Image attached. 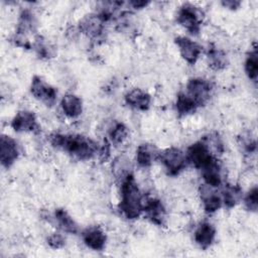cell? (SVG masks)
Returning <instances> with one entry per match:
<instances>
[{"label": "cell", "instance_id": "6da1fadb", "mask_svg": "<svg viewBox=\"0 0 258 258\" xmlns=\"http://www.w3.org/2000/svg\"><path fill=\"white\" fill-rule=\"evenodd\" d=\"M49 142L53 147L61 149L80 160L90 159L99 151L98 144L94 140L79 134L54 133L49 136Z\"/></svg>", "mask_w": 258, "mask_h": 258}, {"label": "cell", "instance_id": "7a4b0ae2", "mask_svg": "<svg viewBox=\"0 0 258 258\" xmlns=\"http://www.w3.org/2000/svg\"><path fill=\"white\" fill-rule=\"evenodd\" d=\"M119 208L123 216L129 220L137 219L143 212V197L133 174L121 181V200Z\"/></svg>", "mask_w": 258, "mask_h": 258}, {"label": "cell", "instance_id": "3957f363", "mask_svg": "<svg viewBox=\"0 0 258 258\" xmlns=\"http://www.w3.org/2000/svg\"><path fill=\"white\" fill-rule=\"evenodd\" d=\"M157 158L170 175H176L181 172L188 162L186 154L176 147L166 148L162 152H159Z\"/></svg>", "mask_w": 258, "mask_h": 258}, {"label": "cell", "instance_id": "277c9868", "mask_svg": "<svg viewBox=\"0 0 258 258\" xmlns=\"http://www.w3.org/2000/svg\"><path fill=\"white\" fill-rule=\"evenodd\" d=\"M177 23L191 34H198L201 29L202 13L191 4H183L176 14Z\"/></svg>", "mask_w": 258, "mask_h": 258}, {"label": "cell", "instance_id": "5b68a950", "mask_svg": "<svg viewBox=\"0 0 258 258\" xmlns=\"http://www.w3.org/2000/svg\"><path fill=\"white\" fill-rule=\"evenodd\" d=\"M31 95L38 100L39 102L43 103L44 105L51 107L55 104L57 98L56 90L46 83L42 78L39 76H34L31 81L30 86Z\"/></svg>", "mask_w": 258, "mask_h": 258}, {"label": "cell", "instance_id": "8992f818", "mask_svg": "<svg viewBox=\"0 0 258 258\" xmlns=\"http://www.w3.org/2000/svg\"><path fill=\"white\" fill-rule=\"evenodd\" d=\"M212 86L211 84L202 78H194L186 84V94L196 102L199 106L205 105L211 96Z\"/></svg>", "mask_w": 258, "mask_h": 258}, {"label": "cell", "instance_id": "52a82bcc", "mask_svg": "<svg viewBox=\"0 0 258 258\" xmlns=\"http://www.w3.org/2000/svg\"><path fill=\"white\" fill-rule=\"evenodd\" d=\"M185 154L187 161L190 162L198 169L203 168L214 157H216L210 152V150L207 148V146L202 140L190 145L187 148Z\"/></svg>", "mask_w": 258, "mask_h": 258}, {"label": "cell", "instance_id": "ba28073f", "mask_svg": "<svg viewBox=\"0 0 258 258\" xmlns=\"http://www.w3.org/2000/svg\"><path fill=\"white\" fill-rule=\"evenodd\" d=\"M19 156L17 142L8 135H2L0 139V161L2 166L9 168Z\"/></svg>", "mask_w": 258, "mask_h": 258}, {"label": "cell", "instance_id": "9c48e42d", "mask_svg": "<svg viewBox=\"0 0 258 258\" xmlns=\"http://www.w3.org/2000/svg\"><path fill=\"white\" fill-rule=\"evenodd\" d=\"M175 44L178 47V51L181 57L186 62L189 64L197 62L202 53V47L199 43L186 36H177L175 38Z\"/></svg>", "mask_w": 258, "mask_h": 258}, {"label": "cell", "instance_id": "30bf717a", "mask_svg": "<svg viewBox=\"0 0 258 258\" xmlns=\"http://www.w3.org/2000/svg\"><path fill=\"white\" fill-rule=\"evenodd\" d=\"M105 28V21L97 14H90L85 16L80 22V32L85 33L93 39L102 37Z\"/></svg>", "mask_w": 258, "mask_h": 258}, {"label": "cell", "instance_id": "8fae6325", "mask_svg": "<svg viewBox=\"0 0 258 258\" xmlns=\"http://www.w3.org/2000/svg\"><path fill=\"white\" fill-rule=\"evenodd\" d=\"M11 127L16 132H33L37 129L35 115L30 111H19L11 121Z\"/></svg>", "mask_w": 258, "mask_h": 258}, {"label": "cell", "instance_id": "7c38bea8", "mask_svg": "<svg viewBox=\"0 0 258 258\" xmlns=\"http://www.w3.org/2000/svg\"><path fill=\"white\" fill-rule=\"evenodd\" d=\"M205 184L218 187L222 184V168L216 157L200 169Z\"/></svg>", "mask_w": 258, "mask_h": 258}, {"label": "cell", "instance_id": "4fadbf2b", "mask_svg": "<svg viewBox=\"0 0 258 258\" xmlns=\"http://www.w3.org/2000/svg\"><path fill=\"white\" fill-rule=\"evenodd\" d=\"M82 239L87 247L95 251L104 249L107 241L106 234L98 227H89L82 233Z\"/></svg>", "mask_w": 258, "mask_h": 258}, {"label": "cell", "instance_id": "5bb4252c", "mask_svg": "<svg viewBox=\"0 0 258 258\" xmlns=\"http://www.w3.org/2000/svg\"><path fill=\"white\" fill-rule=\"evenodd\" d=\"M215 237H216V229L209 222L201 223L197 227L194 233L195 242L202 249H208L213 244Z\"/></svg>", "mask_w": 258, "mask_h": 258}, {"label": "cell", "instance_id": "9a60e30c", "mask_svg": "<svg viewBox=\"0 0 258 258\" xmlns=\"http://www.w3.org/2000/svg\"><path fill=\"white\" fill-rule=\"evenodd\" d=\"M214 188L216 187H212L205 183L201 186V200L205 211L210 214L218 211L223 205L221 196H219Z\"/></svg>", "mask_w": 258, "mask_h": 258}, {"label": "cell", "instance_id": "2e32d148", "mask_svg": "<svg viewBox=\"0 0 258 258\" xmlns=\"http://www.w3.org/2000/svg\"><path fill=\"white\" fill-rule=\"evenodd\" d=\"M125 102L133 109L145 111L149 108L151 97L148 93L141 89H132L125 95Z\"/></svg>", "mask_w": 258, "mask_h": 258}, {"label": "cell", "instance_id": "e0dca14e", "mask_svg": "<svg viewBox=\"0 0 258 258\" xmlns=\"http://www.w3.org/2000/svg\"><path fill=\"white\" fill-rule=\"evenodd\" d=\"M143 212L147 218L156 225H162L165 219V209L157 199H148L143 203Z\"/></svg>", "mask_w": 258, "mask_h": 258}, {"label": "cell", "instance_id": "ac0fdd59", "mask_svg": "<svg viewBox=\"0 0 258 258\" xmlns=\"http://www.w3.org/2000/svg\"><path fill=\"white\" fill-rule=\"evenodd\" d=\"M60 107L63 114L69 118H77L83 112V102L74 94H67L61 98Z\"/></svg>", "mask_w": 258, "mask_h": 258}, {"label": "cell", "instance_id": "d6986e66", "mask_svg": "<svg viewBox=\"0 0 258 258\" xmlns=\"http://www.w3.org/2000/svg\"><path fill=\"white\" fill-rule=\"evenodd\" d=\"M53 220L55 221L57 227L66 233L77 234L79 232V227L74 219L62 209H57L54 212Z\"/></svg>", "mask_w": 258, "mask_h": 258}, {"label": "cell", "instance_id": "ffe728a7", "mask_svg": "<svg viewBox=\"0 0 258 258\" xmlns=\"http://www.w3.org/2000/svg\"><path fill=\"white\" fill-rule=\"evenodd\" d=\"M159 152L150 144H141L136 150V162L140 167H148L158 157Z\"/></svg>", "mask_w": 258, "mask_h": 258}, {"label": "cell", "instance_id": "44dd1931", "mask_svg": "<svg viewBox=\"0 0 258 258\" xmlns=\"http://www.w3.org/2000/svg\"><path fill=\"white\" fill-rule=\"evenodd\" d=\"M35 27H36V19L33 13L27 9L23 10L19 15L17 28L15 32L27 36L28 33L33 32L35 30Z\"/></svg>", "mask_w": 258, "mask_h": 258}, {"label": "cell", "instance_id": "7402d4cb", "mask_svg": "<svg viewBox=\"0 0 258 258\" xmlns=\"http://www.w3.org/2000/svg\"><path fill=\"white\" fill-rule=\"evenodd\" d=\"M207 59L209 66L216 71L222 70L226 68V66L228 64L227 54L222 49L217 48L215 46H212L208 49Z\"/></svg>", "mask_w": 258, "mask_h": 258}, {"label": "cell", "instance_id": "603a6c76", "mask_svg": "<svg viewBox=\"0 0 258 258\" xmlns=\"http://www.w3.org/2000/svg\"><path fill=\"white\" fill-rule=\"evenodd\" d=\"M112 169L114 175L122 181L124 178H126L128 175L132 174V166L130 160L124 156V155H119L116 157L113 161L112 164Z\"/></svg>", "mask_w": 258, "mask_h": 258}, {"label": "cell", "instance_id": "cb8c5ba5", "mask_svg": "<svg viewBox=\"0 0 258 258\" xmlns=\"http://www.w3.org/2000/svg\"><path fill=\"white\" fill-rule=\"evenodd\" d=\"M175 107L179 115L185 116L194 113L197 110L198 105L186 93H180L177 95Z\"/></svg>", "mask_w": 258, "mask_h": 258}, {"label": "cell", "instance_id": "d4e9b609", "mask_svg": "<svg viewBox=\"0 0 258 258\" xmlns=\"http://www.w3.org/2000/svg\"><path fill=\"white\" fill-rule=\"evenodd\" d=\"M221 198H222V203L226 207L232 208L242 198V191H241L240 187H238L236 185L229 184V185L225 186V188L223 189Z\"/></svg>", "mask_w": 258, "mask_h": 258}, {"label": "cell", "instance_id": "484cf974", "mask_svg": "<svg viewBox=\"0 0 258 258\" xmlns=\"http://www.w3.org/2000/svg\"><path fill=\"white\" fill-rule=\"evenodd\" d=\"M128 128L123 123H115L109 131V138L111 143L115 145L122 144L128 138Z\"/></svg>", "mask_w": 258, "mask_h": 258}, {"label": "cell", "instance_id": "4316f807", "mask_svg": "<svg viewBox=\"0 0 258 258\" xmlns=\"http://www.w3.org/2000/svg\"><path fill=\"white\" fill-rule=\"evenodd\" d=\"M258 72V58H257V50L253 48L249 52L245 60V73L250 80L256 82L257 80V73Z\"/></svg>", "mask_w": 258, "mask_h": 258}, {"label": "cell", "instance_id": "83f0119b", "mask_svg": "<svg viewBox=\"0 0 258 258\" xmlns=\"http://www.w3.org/2000/svg\"><path fill=\"white\" fill-rule=\"evenodd\" d=\"M33 48L35 49L36 53L39 55V57L42 58H49L54 54V49L49 44L46 39L42 38L41 36H36L34 43H33Z\"/></svg>", "mask_w": 258, "mask_h": 258}, {"label": "cell", "instance_id": "f1b7e54d", "mask_svg": "<svg viewBox=\"0 0 258 258\" xmlns=\"http://www.w3.org/2000/svg\"><path fill=\"white\" fill-rule=\"evenodd\" d=\"M245 207L248 211L256 212L257 206H258V189L257 186H253L246 195L244 199Z\"/></svg>", "mask_w": 258, "mask_h": 258}, {"label": "cell", "instance_id": "f546056e", "mask_svg": "<svg viewBox=\"0 0 258 258\" xmlns=\"http://www.w3.org/2000/svg\"><path fill=\"white\" fill-rule=\"evenodd\" d=\"M47 243L48 245L53 248V249H58V248H61L64 243H66V240L63 238V236L59 233H53L51 234L48 238H47Z\"/></svg>", "mask_w": 258, "mask_h": 258}, {"label": "cell", "instance_id": "4dcf8cb0", "mask_svg": "<svg viewBox=\"0 0 258 258\" xmlns=\"http://www.w3.org/2000/svg\"><path fill=\"white\" fill-rule=\"evenodd\" d=\"M222 4L227 7V8H230V9H236L237 7L240 6V2L239 1H233V0H230V1H223Z\"/></svg>", "mask_w": 258, "mask_h": 258}, {"label": "cell", "instance_id": "1f68e13d", "mask_svg": "<svg viewBox=\"0 0 258 258\" xmlns=\"http://www.w3.org/2000/svg\"><path fill=\"white\" fill-rule=\"evenodd\" d=\"M129 4L135 9H140V8L148 5V2H146V1H131Z\"/></svg>", "mask_w": 258, "mask_h": 258}]
</instances>
